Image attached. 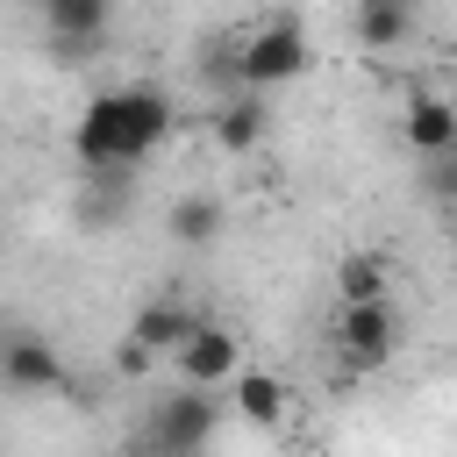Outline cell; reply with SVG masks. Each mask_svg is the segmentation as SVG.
Returning <instances> with one entry per match:
<instances>
[{
    "mask_svg": "<svg viewBox=\"0 0 457 457\" xmlns=\"http://www.w3.org/2000/svg\"><path fill=\"white\" fill-rule=\"evenodd\" d=\"M164 136H171V100L157 86H107L79 107L71 157L86 171H143Z\"/></svg>",
    "mask_w": 457,
    "mask_h": 457,
    "instance_id": "obj_1",
    "label": "cell"
},
{
    "mask_svg": "<svg viewBox=\"0 0 457 457\" xmlns=\"http://www.w3.org/2000/svg\"><path fill=\"white\" fill-rule=\"evenodd\" d=\"M307 64H314V43H307V21H300V14H271L264 29H250V36L236 43V86H243V93L293 86Z\"/></svg>",
    "mask_w": 457,
    "mask_h": 457,
    "instance_id": "obj_2",
    "label": "cell"
},
{
    "mask_svg": "<svg viewBox=\"0 0 457 457\" xmlns=\"http://www.w3.org/2000/svg\"><path fill=\"white\" fill-rule=\"evenodd\" d=\"M328 336H336V350H343V364H386L393 350H400V336H407V321H400V307H393V293L386 300H336V321H328Z\"/></svg>",
    "mask_w": 457,
    "mask_h": 457,
    "instance_id": "obj_3",
    "label": "cell"
},
{
    "mask_svg": "<svg viewBox=\"0 0 457 457\" xmlns=\"http://www.w3.org/2000/svg\"><path fill=\"white\" fill-rule=\"evenodd\" d=\"M214 428H221V400H207V386H179L171 400L150 407L143 443L150 450H171V457H193V450L214 443Z\"/></svg>",
    "mask_w": 457,
    "mask_h": 457,
    "instance_id": "obj_4",
    "label": "cell"
},
{
    "mask_svg": "<svg viewBox=\"0 0 457 457\" xmlns=\"http://www.w3.org/2000/svg\"><path fill=\"white\" fill-rule=\"evenodd\" d=\"M171 364H179V378H186V386L221 393V386H228V371L243 364V336H236V328H221V321H200V328L171 350Z\"/></svg>",
    "mask_w": 457,
    "mask_h": 457,
    "instance_id": "obj_5",
    "label": "cell"
},
{
    "mask_svg": "<svg viewBox=\"0 0 457 457\" xmlns=\"http://www.w3.org/2000/svg\"><path fill=\"white\" fill-rule=\"evenodd\" d=\"M0 386H7V393H71V371H64V357H57L43 336H7V350H0Z\"/></svg>",
    "mask_w": 457,
    "mask_h": 457,
    "instance_id": "obj_6",
    "label": "cell"
},
{
    "mask_svg": "<svg viewBox=\"0 0 457 457\" xmlns=\"http://www.w3.org/2000/svg\"><path fill=\"white\" fill-rule=\"evenodd\" d=\"M221 393H228V414H236V421H250V428H286V407H293V393H286V378H278V371L236 364Z\"/></svg>",
    "mask_w": 457,
    "mask_h": 457,
    "instance_id": "obj_7",
    "label": "cell"
},
{
    "mask_svg": "<svg viewBox=\"0 0 457 457\" xmlns=\"http://www.w3.org/2000/svg\"><path fill=\"white\" fill-rule=\"evenodd\" d=\"M400 143H407L414 157L450 150V143H457V100H443V93H407V107H400Z\"/></svg>",
    "mask_w": 457,
    "mask_h": 457,
    "instance_id": "obj_8",
    "label": "cell"
},
{
    "mask_svg": "<svg viewBox=\"0 0 457 457\" xmlns=\"http://www.w3.org/2000/svg\"><path fill=\"white\" fill-rule=\"evenodd\" d=\"M193 328H200V314H193L179 293H157V300H150V307L129 321V343H143L150 357H171V350H179Z\"/></svg>",
    "mask_w": 457,
    "mask_h": 457,
    "instance_id": "obj_9",
    "label": "cell"
},
{
    "mask_svg": "<svg viewBox=\"0 0 457 457\" xmlns=\"http://www.w3.org/2000/svg\"><path fill=\"white\" fill-rule=\"evenodd\" d=\"M421 0H357V43L364 50H400L414 36Z\"/></svg>",
    "mask_w": 457,
    "mask_h": 457,
    "instance_id": "obj_10",
    "label": "cell"
},
{
    "mask_svg": "<svg viewBox=\"0 0 457 457\" xmlns=\"http://www.w3.org/2000/svg\"><path fill=\"white\" fill-rule=\"evenodd\" d=\"M207 129H214V150H228V157H250V150L264 143V100H257V93H243V100H221Z\"/></svg>",
    "mask_w": 457,
    "mask_h": 457,
    "instance_id": "obj_11",
    "label": "cell"
},
{
    "mask_svg": "<svg viewBox=\"0 0 457 457\" xmlns=\"http://www.w3.org/2000/svg\"><path fill=\"white\" fill-rule=\"evenodd\" d=\"M164 228H171V243L200 250V243H214V236L228 228V214H221V200H214V193H179V200H171V214H164Z\"/></svg>",
    "mask_w": 457,
    "mask_h": 457,
    "instance_id": "obj_12",
    "label": "cell"
},
{
    "mask_svg": "<svg viewBox=\"0 0 457 457\" xmlns=\"http://www.w3.org/2000/svg\"><path fill=\"white\" fill-rule=\"evenodd\" d=\"M393 293V264L378 250H350L336 264V300H386Z\"/></svg>",
    "mask_w": 457,
    "mask_h": 457,
    "instance_id": "obj_13",
    "label": "cell"
},
{
    "mask_svg": "<svg viewBox=\"0 0 457 457\" xmlns=\"http://www.w3.org/2000/svg\"><path fill=\"white\" fill-rule=\"evenodd\" d=\"M43 36H114V0H50Z\"/></svg>",
    "mask_w": 457,
    "mask_h": 457,
    "instance_id": "obj_14",
    "label": "cell"
},
{
    "mask_svg": "<svg viewBox=\"0 0 457 457\" xmlns=\"http://www.w3.org/2000/svg\"><path fill=\"white\" fill-rule=\"evenodd\" d=\"M43 50H50V64L79 71V64H93V57L107 50V36H43Z\"/></svg>",
    "mask_w": 457,
    "mask_h": 457,
    "instance_id": "obj_15",
    "label": "cell"
},
{
    "mask_svg": "<svg viewBox=\"0 0 457 457\" xmlns=\"http://www.w3.org/2000/svg\"><path fill=\"white\" fill-rule=\"evenodd\" d=\"M428 193H436V200H457V143L428 157Z\"/></svg>",
    "mask_w": 457,
    "mask_h": 457,
    "instance_id": "obj_16",
    "label": "cell"
},
{
    "mask_svg": "<svg viewBox=\"0 0 457 457\" xmlns=\"http://www.w3.org/2000/svg\"><path fill=\"white\" fill-rule=\"evenodd\" d=\"M121 371H150V350L143 343H121Z\"/></svg>",
    "mask_w": 457,
    "mask_h": 457,
    "instance_id": "obj_17",
    "label": "cell"
},
{
    "mask_svg": "<svg viewBox=\"0 0 457 457\" xmlns=\"http://www.w3.org/2000/svg\"><path fill=\"white\" fill-rule=\"evenodd\" d=\"M450 243H457V200H450Z\"/></svg>",
    "mask_w": 457,
    "mask_h": 457,
    "instance_id": "obj_18",
    "label": "cell"
},
{
    "mask_svg": "<svg viewBox=\"0 0 457 457\" xmlns=\"http://www.w3.org/2000/svg\"><path fill=\"white\" fill-rule=\"evenodd\" d=\"M21 7H36V14H43V7H50V0H21Z\"/></svg>",
    "mask_w": 457,
    "mask_h": 457,
    "instance_id": "obj_19",
    "label": "cell"
}]
</instances>
